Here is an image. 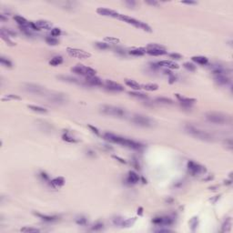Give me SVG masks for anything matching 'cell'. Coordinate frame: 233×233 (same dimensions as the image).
<instances>
[{
  "label": "cell",
  "mask_w": 233,
  "mask_h": 233,
  "mask_svg": "<svg viewBox=\"0 0 233 233\" xmlns=\"http://www.w3.org/2000/svg\"><path fill=\"white\" fill-rule=\"evenodd\" d=\"M104 138L108 141L119 144V145H122L124 147L133 148V150H139V148H141L143 147L142 144L138 143L137 141H134V140H132V139H128V138H126L116 136V135H115L113 133H109V132L105 133Z\"/></svg>",
  "instance_id": "6da1fadb"
},
{
  "label": "cell",
  "mask_w": 233,
  "mask_h": 233,
  "mask_svg": "<svg viewBox=\"0 0 233 233\" xmlns=\"http://www.w3.org/2000/svg\"><path fill=\"white\" fill-rule=\"evenodd\" d=\"M185 130H186V132L189 133V135H191V136H193L194 138L201 139V140L211 141L213 138V137L209 133H208L207 131H205V130H203V129H200L199 128L195 127V126H193L191 124L186 125Z\"/></svg>",
  "instance_id": "7a4b0ae2"
},
{
  "label": "cell",
  "mask_w": 233,
  "mask_h": 233,
  "mask_svg": "<svg viewBox=\"0 0 233 233\" xmlns=\"http://www.w3.org/2000/svg\"><path fill=\"white\" fill-rule=\"evenodd\" d=\"M208 121L218 125H224L230 122V116L220 112H209L205 115Z\"/></svg>",
  "instance_id": "3957f363"
},
{
  "label": "cell",
  "mask_w": 233,
  "mask_h": 233,
  "mask_svg": "<svg viewBox=\"0 0 233 233\" xmlns=\"http://www.w3.org/2000/svg\"><path fill=\"white\" fill-rule=\"evenodd\" d=\"M100 111L105 115L113 116H116V118H124L126 116V111L124 109H121L115 106L102 105L100 107Z\"/></svg>",
  "instance_id": "277c9868"
},
{
  "label": "cell",
  "mask_w": 233,
  "mask_h": 233,
  "mask_svg": "<svg viewBox=\"0 0 233 233\" xmlns=\"http://www.w3.org/2000/svg\"><path fill=\"white\" fill-rule=\"evenodd\" d=\"M118 18L120 20H122L126 23H128V24H130V25H133L134 26L136 27H138V28H141L143 30H145L147 32H151V27L148 26L146 23H144L142 21H139V20H137L135 19L133 17H130L128 16H125V15H119Z\"/></svg>",
  "instance_id": "5b68a950"
},
{
  "label": "cell",
  "mask_w": 233,
  "mask_h": 233,
  "mask_svg": "<svg viewBox=\"0 0 233 233\" xmlns=\"http://www.w3.org/2000/svg\"><path fill=\"white\" fill-rule=\"evenodd\" d=\"M71 71L77 74V75H81V76H85L87 77H92L96 75V70L93 69L90 67H85L82 66V65H77V66L71 68Z\"/></svg>",
  "instance_id": "8992f818"
},
{
  "label": "cell",
  "mask_w": 233,
  "mask_h": 233,
  "mask_svg": "<svg viewBox=\"0 0 233 233\" xmlns=\"http://www.w3.org/2000/svg\"><path fill=\"white\" fill-rule=\"evenodd\" d=\"M131 120L134 124L140 126V127H146V128L152 127L153 123H154L151 118H148V116H142V115H135L132 116Z\"/></svg>",
  "instance_id": "52a82bcc"
},
{
  "label": "cell",
  "mask_w": 233,
  "mask_h": 233,
  "mask_svg": "<svg viewBox=\"0 0 233 233\" xmlns=\"http://www.w3.org/2000/svg\"><path fill=\"white\" fill-rule=\"evenodd\" d=\"M67 51H68V54L70 56V57H73V58L84 59V58H88L91 57V54L90 53H88V52H87V51L82 50V49L68 48Z\"/></svg>",
  "instance_id": "ba28073f"
},
{
  "label": "cell",
  "mask_w": 233,
  "mask_h": 233,
  "mask_svg": "<svg viewBox=\"0 0 233 233\" xmlns=\"http://www.w3.org/2000/svg\"><path fill=\"white\" fill-rule=\"evenodd\" d=\"M188 170L192 176H198L199 174H202L204 172H206V169H205L203 166L199 165L194 161L188 162Z\"/></svg>",
  "instance_id": "9c48e42d"
},
{
  "label": "cell",
  "mask_w": 233,
  "mask_h": 233,
  "mask_svg": "<svg viewBox=\"0 0 233 233\" xmlns=\"http://www.w3.org/2000/svg\"><path fill=\"white\" fill-rule=\"evenodd\" d=\"M24 89L26 92H29L31 94H35V95H44L45 94V88L41 86L36 85V84H25L24 85Z\"/></svg>",
  "instance_id": "30bf717a"
},
{
  "label": "cell",
  "mask_w": 233,
  "mask_h": 233,
  "mask_svg": "<svg viewBox=\"0 0 233 233\" xmlns=\"http://www.w3.org/2000/svg\"><path fill=\"white\" fill-rule=\"evenodd\" d=\"M152 222L156 225H164V226H169L173 224L174 220L170 217H157L152 220Z\"/></svg>",
  "instance_id": "8fae6325"
},
{
  "label": "cell",
  "mask_w": 233,
  "mask_h": 233,
  "mask_svg": "<svg viewBox=\"0 0 233 233\" xmlns=\"http://www.w3.org/2000/svg\"><path fill=\"white\" fill-rule=\"evenodd\" d=\"M105 87L107 88L108 90H110V91H123L124 90V87L120 85V84L116 83V82H114L112 80H106L105 82Z\"/></svg>",
  "instance_id": "7c38bea8"
},
{
  "label": "cell",
  "mask_w": 233,
  "mask_h": 233,
  "mask_svg": "<svg viewBox=\"0 0 233 233\" xmlns=\"http://www.w3.org/2000/svg\"><path fill=\"white\" fill-rule=\"evenodd\" d=\"M97 13L99 14L101 16H105V17H118L120 14H118V12H116L112 9H109V8H105V7H99L97 9Z\"/></svg>",
  "instance_id": "4fadbf2b"
},
{
  "label": "cell",
  "mask_w": 233,
  "mask_h": 233,
  "mask_svg": "<svg viewBox=\"0 0 233 233\" xmlns=\"http://www.w3.org/2000/svg\"><path fill=\"white\" fill-rule=\"evenodd\" d=\"M176 97L178 99V100L180 102L181 106L183 107V108H190V106H191L194 102H196V99H189V97H185L183 96H181L179 94H175Z\"/></svg>",
  "instance_id": "5bb4252c"
},
{
  "label": "cell",
  "mask_w": 233,
  "mask_h": 233,
  "mask_svg": "<svg viewBox=\"0 0 233 233\" xmlns=\"http://www.w3.org/2000/svg\"><path fill=\"white\" fill-rule=\"evenodd\" d=\"M230 72V69L227 68H224L220 65H216V66L211 67V73L214 76H220V75H227Z\"/></svg>",
  "instance_id": "9a60e30c"
},
{
  "label": "cell",
  "mask_w": 233,
  "mask_h": 233,
  "mask_svg": "<svg viewBox=\"0 0 233 233\" xmlns=\"http://www.w3.org/2000/svg\"><path fill=\"white\" fill-rule=\"evenodd\" d=\"M48 100L55 104H62L66 102L67 99L63 94H52L48 96Z\"/></svg>",
  "instance_id": "2e32d148"
},
{
  "label": "cell",
  "mask_w": 233,
  "mask_h": 233,
  "mask_svg": "<svg viewBox=\"0 0 233 233\" xmlns=\"http://www.w3.org/2000/svg\"><path fill=\"white\" fill-rule=\"evenodd\" d=\"M86 83L88 84L90 86H101L102 84V80L97 77L96 76H92V77H86Z\"/></svg>",
  "instance_id": "e0dca14e"
},
{
  "label": "cell",
  "mask_w": 233,
  "mask_h": 233,
  "mask_svg": "<svg viewBox=\"0 0 233 233\" xmlns=\"http://www.w3.org/2000/svg\"><path fill=\"white\" fill-rule=\"evenodd\" d=\"M158 65H160V67H164L166 68H169V69L179 68V65L173 61H170V60H162V61L158 62Z\"/></svg>",
  "instance_id": "ac0fdd59"
},
{
  "label": "cell",
  "mask_w": 233,
  "mask_h": 233,
  "mask_svg": "<svg viewBox=\"0 0 233 233\" xmlns=\"http://www.w3.org/2000/svg\"><path fill=\"white\" fill-rule=\"evenodd\" d=\"M215 81L220 86H226L230 83V78L227 75H220V76H215Z\"/></svg>",
  "instance_id": "d6986e66"
},
{
  "label": "cell",
  "mask_w": 233,
  "mask_h": 233,
  "mask_svg": "<svg viewBox=\"0 0 233 233\" xmlns=\"http://www.w3.org/2000/svg\"><path fill=\"white\" fill-rule=\"evenodd\" d=\"M138 180H139V177H138V175L136 173V172H134V171H129L128 172L127 181L129 184H136V183L138 182Z\"/></svg>",
  "instance_id": "ffe728a7"
},
{
  "label": "cell",
  "mask_w": 233,
  "mask_h": 233,
  "mask_svg": "<svg viewBox=\"0 0 233 233\" xmlns=\"http://www.w3.org/2000/svg\"><path fill=\"white\" fill-rule=\"evenodd\" d=\"M34 214L36 216H38V218H40L41 220H43L44 221H46V222H52V221H56L58 220V216H48V215H44V214L36 213V212H34Z\"/></svg>",
  "instance_id": "44dd1931"
},
{
  "label": "cell",
  "mask_w": 233,
  "mask_h": 233,
  "mask_svg": "<svg viewBox=\"0 0 233 233\" xmlns=\"http://www.w3.org/2000/svg\"><path fill=\"white\" fill-rule=\"evenodd\" d=\"M36 26H38V28L40 29H51L52 28V24H51V22H48L46 20H38L35 22Z\"/></svg>",
  "instance_id": "7402d4cb"
},
{
  "label": "cell",
  "mask_w": 233,
  "mask_h": 233,
  "mask_svg": "<svg viewBox=\"0 0 233 233\" xmlns=\"http://www.w3.org/2000/svg\"><path fill=\"white\" fill-rule=\"evenodd\" d=\"M14 19L16 20V22L17 23L19 26H29L30 22H28L26 19V18H24L21 16H15V17H14ZM29 28H30V27H29Z\"/></svg>",
  "instance_id": "603a6c76"
},
{
  "label": "cell",
  "mask_w": 233,
  "mask_h": 233,
  "mask_svg": "<svg viewBox=\"0 0 233 233\" xmlns=\"http://www.w3.org/2000/svg\"><path fill=\"white\" fill-rule=\"evenodd\" d=\"M191 59H192V61L196 62L197 64L202 65V66L207 65L209 62V59L206 57H202V56H195V57L191 58Z\"/></svg>",
  "instance_id": "cb8c5ba5"
},
{
  "label": "cell",
  "mask_w": 233,
  "mask_h": 233,
  "mask_svg": "<svg viewBox=\"0 0 233 233\" xmlns=\"http://www.w3.org/2000/svg\"><path fill=\"white\" fill-rule=\"evenodd\" d=\"M125 83H126V85H127V86L133 88V89H135V90H138V89H140V88H141V85H139L137 81L132 80V79H126Z\"/></svg>",
  "instance_id": "d4e9b609"
},
{
  "label": "cell",
  "mask_w": 233,
  "mask_h": 233,
  "mask_svg": "<svg viewBox=\"0 0 233 233\" xmlns=\"http://www.w3.org/2000/svg\"><path fill=\"white\" fill-rule=\"evenodd\" d=\"M65 184V179L62 177H58V178H55L54 179L51 180L50 185H52L53 187H62Z\"/></svg>",
  "instance_id": "484cf974"
},
{
  "label": "cell",
  "mask_w": 233,
  "mask_h": 233,
  "mask_svg": "<svg viewBox=\"0 0 233 233\" xmlns=\"http://www.w3.org/2000/svg\"><path fill=\"white\" fill-rule=\"evenodd\" d=\"M146 52L151 56H162L167 53L166 49H146Z\"/></svg>",
  "instance_id": "4316f807"
},
{
  "label": "cell",
  "mask_w": 233,
  "mask_h": 233,
  "mask_svg": "<svg viewBox=\"0 0 233 233\" xmlns=\"http://www.w3.org/2000/svg\"><path fill=\"white\" fill-rule=\"evenodd\" d=\"M59 79H61L63 81H66V82H69V83H74V84H81V82L78 80V79L75 78V77H69V76H59L58 77Z\"/></svg>",
  "instance_id": "83f0119b"
},
{
  "label": "cell",
  "mask_w": 233,
  "mask_h": 233,
  "mask_svg": "<svg viewBox=\"0 0 233 233\" xmlns=\"http://www.w3.org/2000/svg\"><path fill=\"white\" fill-rule=\"evenodd\" d=\"M63 63V58L60 57V56H57V57H54L52 59L49 61V65L53 67H57V66H59V65H61Z\"/></svg>",
  "instance_id": "f1b7e54d"
},
{
  "label": "cell",
  "mask_w": 233,
  "mask_h": 233,
  "mask_svg": "<svg viewBox=\"0 0 233 233\" xmlns=\"http://www.w3.org/2000/svg\"><path fill=\"white\" fill-rule=\"evenodd\" d=\"M141 88H144V89L148 91H156L158 89V85L154 83H150V84H146V85H142Z\"/></svg>",
  "instance_id": "f546056e"
},
{
  "label": "cell",
  "mask_w": 233,
  "mask_h": 233,
  "mask_svg": "<svg viewBox=\"0 0 233 233\" xmlns=\"http://www.w3.org/2000/svg\"><path fill=\"white\" fill-rule=\"evenodd\" d=\"M27 108H28L30 110L35 111V112H38V113H46L48 112V110H46V109L42 108V107L35 106V105H28L27 106Z\"/></svg>",
  "instance_id": "4dcf8cb0"
},
{
  "label": "cell",
  "mask_w": 233,
  "mask_h": 233,
  "mask_svg": "<svg viewBox=\"0 0 233 233\" xmlns=\"http://www.w3.org/2000/svg\"><path fill=\"white\" fill-rule=\"evenodd\" d=\"M128 94L130 96H132L134 97H137V99H147L148 96L144 93H140V92H135V91H130L128 92Z\"/></svg>",
  "instance_id": "1f68e13d"
},
{
  "label": "cell",
  "mask_w": 233,
  "mask_h": 233,
  "mask_svg": "<svg viewBox=\"0 0 233 233\" xmlns=\"http://www.w3.org/2000/svg\"><path fill=\"white\" fill-rule=\"evenodd\" d=\"M146 53V49L145 48H135V49H132L129 51V54L130 55H133V56H142Z\"/></svg>",
  "instance_id": "d6a6232c"
},
{
  "label": "cell",
  "mask_w": 233,
  "mask_h": 233,
  "mask_svg": "<svg viewBox=\"0 0 233 233\" xmlns=\"http://www.w3.org/2000/svg\"><path fill=\"white\" fill-rule=\"evenodd\" d=\"M0 35H1V38H3V40H5V41H6L7 43V45H9V46H14V43L10 40V38H9V36H8L2 28H1V30H0Z\"/></svg>",
  "instance_id": "836d02e7"
},
{
  "label": "cell",
  "mask_w": 233,
  "mask_h": 233,
  "mask_svg": "<svg viewBox=\"0 0 233 233\" xmlns=\"http://www.w3.org/2000/svg\"><path fill=\"white\" fill-rule=\"evenodd\" d=\"M62 138H63V140L67 141V142H69V143H76V142L78 141L77 139H76L75 138H73L72 136H70V135H69L68 133L63 134Z\"/></svg>",
  "instance_id": "e575fe53"
},
{
  "label": "cell",
  "mask_w": 233,
  "mask_h": 233,
  "mask_svg": "<svg viewBox=\"0 0 233 233\" xmlns=\"http://www.w3.org/2000/svg\"><path fill=\"white\" fill-rule=\"evenodd\" d=\"M135 221H136V218H135L123 220L122 223H121V226H122V227H130V226H132L134 224Z\"/></svg>",
  "instance_id": "d590c367"
},
{
  "label": "cell",
  "mask_w": 233,
  "mask_h": 233,
  "mask_svg": "<svg viewBox=\"0 0 233 233\" xmlns=\"http://www.w3.org/2000/svg\"><path fill=\"white\" fill-rule=\"evenodd\" d=\"M46 42L48 45H51V46H56L58 44V40L56 38H53V36H46Z\"/></svg>",
  "instance_id": "8d00e7d4"
},
{
  "label": "cell",
  "mask_w": 233,
  "mask_h": 233,
  "mask_svg": "<svg viewBox=\"0 0 233 233\" xmlns=\"http://www.w3.org/2000/svg\"><path fill=\"white\" fill-rule=\"evenodd\" d=\"M156 101L158 102V103H162V104H172L173 101H172L170 99H167V97H157Z\"/></svg>",
  "instance_id": "74e56055"
},
{
  "label": "cell",
  "mask_w": 233,
  "mask_h": 233,
  "mask_svg": "<svg viewBox=\"0 0 233 233\" xmlns=\"http://www.w3.org/2000/svg\"><path fill=\"white\" fill-rule=\"evenodd\" d=\"M19 28L21 30V32H23L26 36H33V33H32V30L29 28V26H19Z\"/></svg>",
  "instance_id": "f35d334b"
},
{
  "label": "cell",
  "mask_w": 233,
  "mask_h": 233,
  "mask_svg": "<svg viewBox=\"0 0 233 233\" xmlns=\"http://www.w3.org/2000/svg\"><path fill=\"white\" fill-rule=\"evenodd\" d=\"M0 63H1L3 66L7 67V68H11L12 67V63H11L10 60H8L7 58H4V57L0 58Z\"/></svg>",
  "instance_id": "ab89813d"
},
{
  "label": "cell",
  "mask_w": 233,
  "mask_h": 233,
  "mask_svg": "<svg viewBox=\"0 0 233 233\" xmlns=\"http://www.w3.org/2000/svg\"><path fill=\"white\" fill-rule=\"evenodd\" d=\"M146 49H165V48L158 44H150L147 46Z\"/></svg>",
  "instance_id": "60d3db41"
},
{
  "label": "cell",
  "mask_w": 233,
  "mask_h": 233,
  "mask_svg": "<svg viewBox=\"0 0 233 233\" xmlns=\"http://www.w3.org/2000/svg\"><path fill=\"white\" fill-rule=\"evenodd\" d=\"M230 225H231L230 220L229 218V220H227L226 222L224 223V224H223L221 231H223V232H225V231H226V232H227V231H230Z\"/></svg>",
  "instance_id": "b9f144b4"
},
{
  "label": "cell",
  "mask_w": 233,
  "mask_h": 233,
  "mask_svg": "<svg viewBox=\"0 0 233 233\" xmlns=\"http://www.w3.org/2000/svg\"><path fill=\"white\" fill-rule=\"evenodd\" d=\"M183 67H184L186 69H188L189 71H195V70H196V66H195V65L192 64V63H189V62H186V63H184Z\"/></svg>",
  "instance_id": "7bdbcfd3"
},
{
  "label": "cell",
  "mask_w": 233,
  "mask_h": 233,
  "mask_svg": "<svg viewBox=\"0 0 233 233\" xmlns=\"http://www.w3.org/2000/svg\"><path fill=\"white\" fill-rule=\"evenodd\" d=\"M20 230L22 232H26V233H28V232H39L40 231L38 229H35V228H29V227H24V228H22Z\"/></svg>",
  "instance_id": "ee69618b"
},
{
  "label": "cell",
  "mask_w": 233,
  "mask_h": 233,
  "mask_svg": "<svg viewBox=\"0 0 233 233\" xmlns=\"http://www.w3.org/2000/svg\"><path fill=\"white\" fill-rule=\"evenodd\" d=\"M12 99H17V100H20L21 97H18V96H16V95H12V94H9V95H7L6 97H4L2 99L3 101L5 100H12Z\"/></svg>",
  "instance_id": "f6af8a7d"
},
{
  "label": "cell",
  "mask_w": 233,
  "mask_h": 233,
  "mask_svg": "<svg viewBox=\"0 0 233 233\" xmlns=\"http://www.w3.org/2000/svg\"><path fill=\"white\" fill-rule=\"evenodd\" d=\"M60 35H61V30L58 28V27H54V28H52V30H51V36H52L53 38L59 36Z\"/></svg>",
  "instance_id": "bcb514c9"
},
{
  "label": "cell",
  "mask_w": 233,
  "mask_h": 233,
  "mask_svg": "<svg viewBox=\"0 0 233 233\" xmlns=\"http://www.w3.org/2000/svg\"><path fill=\"white\" fill-rule=\"evenodd\" d=\"M96 46H97V48H99V49H108L110 48L108 43H101V42H97V43H96Z\"/></svg>",
  "instance_id": "7dc6e473"
},
{
  "label": "cell",
  "mask_w": 233,
  "mask_h": 233,
  "mask_svg": "<svg viewBox=\"0 0 233 233\" xmlns=\"http://www.w3.org/2000/svg\"><path fill=\"white\" fill-rule=\"evenodd\" d=\"M76 222H77V224H78V225H86L87 220V218L85 217H79L76 220Z\"/></svg>",
  "instance_id": "c3c4849f"
},
{
  "label": "cell",
  "mask_w": 233,
  "mask_h": 233,
  "mask_svg": "<svg viewBox=\"0 0 233 233\" xmlns=\"http://www.w3.org/2000/svg\"><path fill=\"white\" fill-rule=\"evenodd\" d=\"M105 41L109 42V43H112V44H116L119 42V39L116 38H112V36H108V38H105Z\"/></svg>",
  "instance_id": "681fc988"
},
{
  "label": "cell",
  "mask_w": 233,
  "mask_h": 233,
  "mask_svg": "<svg viewBox=\"0 0 233 233\" xmlns=\"http://www.w3.org/2000/svg\"><path fill=\"white\" fill-rule=\"evenodd\" d=\"M40 177H41L42 179H43L44 181H48V182L51 183V180L49 179L48 175L46 174V173H45V172H41V173H40Z\"/></svg>",
  "instance_id": "f907efd6"
},
{
  "label": "cell",
  "mask_w": 233,
  "mask_h": 233,
  "mask_svg": "<svg viewBox=\"0 0 233 233\" xmlns=\"http://www.w3.org/2000/svg\"><path fill=\"white\" fill-rule=\"evenodd\" d=\"M190 225H191L192 230H194V229L198 225V218H193L191 220H190Z\"/></svg>",
  "instance_id": "816d5d0a"
},
{
  "label": "cell",
  "mask_w": 233,
  "mask_h": 233,
  "mask_svg": "<svg viewBox=\"0 0 233 233\" xmlns=\"http://www.w3.org/2000/svg\"><path fill=\"white\" fill-rule=\"evenodd\" d=\"M5 32H6V33L8 35V36H17V33L15 31H13L12 29H10V28H2Z\"/></svg>",
  "instance_id": "f5cc1de1"
},
{
  "label": "cell",
  "mask_w": 233,
  "mask_h": 233,
  "mask_svg": "<svg viewBox=\"0 0 233 233\" xmlns=\"http://www.w3.org/2000/svg\"><path fill=\"white\" fill-rule=\"evenodd\" d=\"M87 127H88V128H89L92 130V132H93V133H95L96 135H99V129H97V128H95L94 126H92V125H88Z\"/></svg>",
  "instance_id": "db71d44e"
},
{
  "label": "cell",
  "mask_w": 233,
  "mask_h": 233,
  "mask_svg": "<svg viewBox=\"0 0 233 233\" xmlns=\"http://www.w3.org/2000/svg\"><path fill=\"white\" fill-rule=\"evenodd\" d=\"M103 228V224L102 223H97L96 225H94V227H92V230H99L100 229Z\"/></svg>",
  "instance_id": "11a10c76"
},
{
  "label": "cell",
  "mask_w": 233,
  "mask_h": 233,
  "mask_svg": "<svg viewBox=\"0 0 233 233\" xmlns=\"http://www.w3.org/2000/svg\"><path fill=\"white\" fill-rule=\"evenodd\" d=\"M125 4L127 5V6H128L129 8H131V7L133 8L135 6H136V2H135V1H130V0H129V1H126Z\"/></svg>",
  "instance_id": "9f6ffc18"
},
{
  "label": "cell",
  "mask_w": 233,
  "mask_h": 233,
  "mask_svg": "<svg viewBox=\"0 0 233 233\" xmlns=\"http://www.w3.org/2000/svg\"><path fill=\"white\" fill-rule=\"evenodd\" d=\"M169 57L171 58H174V59H180L181 58V55L177 54V53H171V54H169Z\"/></svg>",
  "instance_id": "6f0895ef"
},
{
  "label": "cell",
  "mask_w": 233,
  "mask_h": 233,
  "mask_svg": "<svg viewBox=\"0 0 233 233\" xmlns=\"http://www.w3.org/2000/svg\"><path fill=\"white\" fill-rule=\"evenodd\" d=\"M113 158H115V160H118V161H119L120 163H123V164H126V160H124L123 158H119V157H118V156H113Z\"/></svg>",
  "instance_id": "680465c9"
},
{
  "label": "cell",
  "mask_w": 233,
  "mask_h": 233,
  "mask_svg": "<svg viewBox=\"0 0 233 233\" xmlns=\"http://www.w3.org/2000/svg\"><path fill=\"white\" fill-rule=\"evenodd\" d=\"M176 81V77L173 75V74H171V75L169 76V83L172 84V83H174Z\"/></svg>",
  "instance_id": "91938a15"
},
{
  "label": "cell",
  "mask_w": 233,
  "mask_h": 233,
  "mask_svg": "<svg viewBox=\"0 0 233 233\" xmlns=\"http://www.w3.org/2000/svg\"><path fill=\"white\" fill-rule=\"evenodd\" d=\"M181 3L186 4V5H196V4H197V2H196V1H182Z\"/></svg>",
  "instance_id": "94428289"
},
{
  "label": "cell",
  "mask_w": 233,
  "mask_h": 233,
  "mask_svg": "<svg viewBox=\"0 0 233 233\" xmlns=\"http://www.w3.org/2000/svg\"><path fill=\"white\" fill-rule=\"evenodd\" d=\"M146 3L152 5V6H158V3L157 1H146Z\"/></svg>",
  "instance_id": "6125c7cd"
},
{
  "label": "cell",
  "mask_w": 233,
  "mask_h": 233,
  "mask_svg": "<svg viewBox=\"0 0 233 233\" xmlns=\"http://www.w3.org/2000/svg\"><path fill=\"white\" fill-rule=\"evenodd\" d=\"M134 161V163H133V165H134V167H136L137 169H139V165H138V161L136 160H133Z\"/></svg>",
  "instance_id": "be15d7a7"
},
{
  "label": "cell",
  "mask_w": 233,
  "mask_h": 233,
  "mask_svg": "<svg viewBox=\"0 0 233 233\" xmlns=\"http://www.w3.org/2000/svg\"><path fill=\"white\" fill-rule=\"evenodd\" d=\"M142 213H143V209L142 208H139L138 209V215H142Z\"/></svg>",
  "instance_id": "e7e4bbea"
},
{
  "label": "cell",
  "mask_w": 233,
  "mask_h": 233,
  "mask_svg": "<svg viewBox=\"0 0 233 233\" xmlns=\"http://www.w3.org/2000/svg\"><path fill=\"white\" fill-rule=\"evenodd\" d=\"M0 18H1V20H2V21H4V20H7V18H6V17H4L3 14H1V15H0Z\"/></svg>",
  "instance_id": "03108f58"
}]
</instances>
